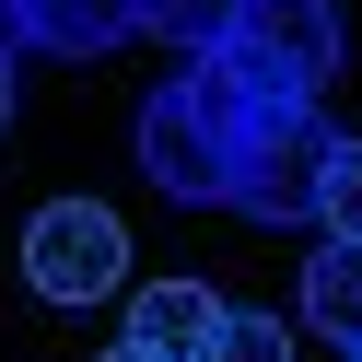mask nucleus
Returning a JSON list of instances; mask_svg holds the SVG:
<instances>
[{"label": "nucleus", "instance_id": "423d86ee", "mask_svg": "<svg viewBox=\"0 0 362 362\" xmlns=\"http://www.w3.org/2000/svg\"><path fill=\"white\" fill-rule=\"evenodd\" d=\"M0 12H12V35L47 47V59H105L117 35H141L129 0H0Z\"/></svg>", "mask_w": 362, "mask_h": 362}, {"label": "nucleus", "instance_id": "0eeeda50", "mask_svg": "<svg viewBox=\"0 0 362 362\" xmlns=\"http://www.w3.org/2000/svg\"><path fill=\"white\" fill-rule=\"evenodd\" d=\"M304 327L351 351L362 339V245H315L304 257Z\"/></svg>", "mask_w": 362, "mask_h": 362}, {"label": "nucleus", "instance_id": "20e7f679", "mask_svg": "<svg viewBox=\"0 0 362 362\" xmlns=\"http://www.w3.org/2000/svg\"><path fill=\"white\" fill-rule=\"evenodd\" d=\"M327 164H339L327 105H281V117H257V141H245V164H234V211L245 222H315Z\"/></svg>", "mask_w": 362, "mask_h": 362}, {"label": "nucleus", "instance_id": "9b49d317", "mask_svg": "<svg viewBox=\"0 0 362 362\" xmlns=\"http://www.w3.org/2000/svg\"><path fill=\"white\" fill-rule=\"evenodd\" d=\"M0 129H12V47H0Z\"/></svg>", "mask_w": 362, "mask_h": 362}, {"label": "nucleus", "instance_id": "6e6552de", "mask_svg": "<svg viewBox=\"0 0 362 362\" xmlns=\"http://www.w3.org/2000/svg\"><path fill=\"white\" fill-rule=\"evenodd\" d=\"M129 12H141V35H164L175 59H211V47H222V24H234L245 0H129Z\"/></svg>", "mask_w": 362, "mask_h": 362}, {"label": "nucleus", "instance_id": "1a4fd4ad", "mask_svg": "<svg viewBox=\"0 0 362 362\" xmlns=\"http://www.w3.org/2000/svg\"><path fill=\"white\" fill-rule=\"evenodd\" d=\"M211 362H304V339H292L269 304H222V339H211Z\"/></svg>", "mask_w": 362, "mask_h": 362}, {"label": "nucleus", "instance_id": "9d476101", "mask_svg": "<svg viewBox=\"0 0 362 362\" xmlns=\"http://www.w3.org/2000/svg\"><path fill=\"white\" fill-rule=\"evenodd\" d=\"M315 222H327V245H362V141H339V164H327V199H315Z\"/></svg>", "mask_w": 362, "mask_h": 362}, {"label": "nucleus", "instance_id": "ddd939ff", "mask_svg": "<svg viewBox=\"0 0 362 362\" xmlns=\"http://www.w3.org/2000/svg\"><path fill=\"white\" fill-rule=\"evenodd\" d=\"M351 362H362V339H351Z\"/></svg>", "mask_w": 362, "mask_h": 362}, {"label": "nucleus", "instance_id": "39448f33", "mask_svg": "<svg viewBox=\"0 0 362 362\" xmlns=\"http://www.w3.org/2000/svg\"><path fill=\"white\" fill-rule=\"evenodd\" d=\"M211 339H222V292L211 281H141L129 292V351H152V362H211Z\"/></svg>", "mask_w": 362, "mask_h": 362}, {"label": "nucleus", "instance_id": "7ed1b4c3", "mask_svg": "<svg viewBox=\"0 0 362 362\" xmlns=\"http://www.w3.org/2000/svg\"><path fill=\"white\" fill-rule=\"evenodd\" d=\"M24 281L47 292V304H105V292H129V222L105 211V199H47V211L24 222Z\"/></svg>", "mask_w": 362, "mask_h": 362}, {"label": "nucleus", "instance_id": "f257e3e1", "mask_svg": "<svg viewBox=\"0 0 362 362\" xmlns=\"http://www.w3.org/2000/svg\"><path fill=\"white\" fill-rule=\"evenodd\" d=\"M257 117L269 105H245V82L222 71V59H175V82H152V105H141V175L164 199H187V211H234V164H245V141H257Z\"/></svg>", "mask_w": 362, "mask_h": 362}, {"label": "nucleus", "instance_id": "f8f14e48", "mask_svg": "<svg viewBox=\"0 0 362 362\" xmlns=\"http://www.w3.org/2000/svg\"><path fill=\"white\" fill-rule=\"evenodd\" d=\"M105 362H152V351H129V339H117V351H105Z\"/></svg>", "mask_w": 362, "mask_h": 362}, {"label": "nucleus", "instance_id": "f03ea898", "mask_svg": "<svg viewBox=\"0 0 362 362\" xmlns=\"http://www.w3.org/2000/svg\"><path fill=\"white\" fill-rule=\"evenodd\" d=\"M211 59L245 82V105H269V117H281V105H315L339 82V12L327 0H245Z\"/></svg>", "mask_w": 362, "mask_h": 362}]
</instances>
